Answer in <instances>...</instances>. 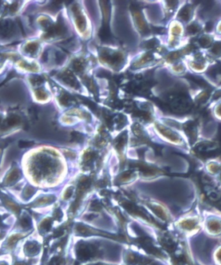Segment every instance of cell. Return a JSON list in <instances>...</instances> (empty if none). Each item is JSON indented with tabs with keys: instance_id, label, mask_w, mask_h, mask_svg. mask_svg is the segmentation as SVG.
Returning a JSON list of instances; mask_svg holds the SVG:
<instances>
[{
	"instance_id": "6da1fadb",
	"label": "cell",
	"mask_w": 221,
	"mask_h": 265,
	"mask_svg": "<svg viewBox=\"0 0 221 265\" xmlns=\"http://www.w3.org/2000/svg\"><path fill=\"white\" fill-rule=\"evenodd\" d=\"M19 177V172L17 170H13L12 172L10 173V174L9 175V176L7 178V182L8 183H10V182H12L14 181H15Z\"/></svg>"
},
{
	"instance_id": "7a4b0ae2",
	"label": "cell",
	"mask_w": 221,
	"mask_h": 265,
	"mask_svg": "<svg viewBox=\"0 0 221 265\" xmlns=\"http://www.w3.org/2000/svg\"><path fill=\"white\" fill-rule=\"evenodd\" d=\"M51 226V220L49 218H47V219L44 220V221L42 222V223L41 224V227L42 229H45L46 231H48L50 229Z\"/></svg>"
},
{
	"instance_id": "3957f363",
	"label": "cell",
	"mask_w": 221,
	"mask_h": 265,
	"mask_svg": "<svg viewBox=\"0 0 221 265\" xmlns=\"http://www.w3.org/2000/svg\"><path fill=\"white\" fill-rule=\"evenodd\" d=\"M91 208L92 210L99 211L101 209V206H100V204H99V202H97V200H95L93 202L91 205Z\"/></svg>"
},
{
	"instance_id": "277c9868",
	"label": "cell",
	"mask_w": 221,
	"mask_h": 265,
	"mask_svg": "<svg viewBox=\"0 0 221 265\" xmlns=\"http://www.w3.org/2000/svg\"><path fill=\"white\" fill-rule=\"evenodd\" d=\"M72 136H73V139L76 141H82L83 139V137L79 133L73 132V134H72Z\"/></svg>"
},
{
	"instance_id": "5b68a950",
	"label": "cell",
	"mask_w": 221,
	"mask_h": 265,
	"mask_svg": "<svg viewBox=\"0 0 221 265\" xmlns=\"http://www.w3.org/2000/svg\"><path fill=\"white\" fill-rule=\"evenodd\" d=\"M20 224L23 227H29L30 226V222L27 218H22L21 219V221H20Z\"/></svg>"
},
{
	"instance_id": "8992f818",
	"label": "cell",
	"mask_w": 221,
	"mask_h": 265,
	"mask_svg": "<svg viewBox=\"0 0 221 265\" xmlns=\"http://www.w3.org/2000/svg\"><path fill=\"white\" fill-rule=\"evenodd\" d=\"M32 145V142H30V141H21L19 143V146L21 148H25L28 147H30Z\"/></svg>"
},
{
	"instance_id": "52a82bcc",
	"label": "cell",
	"mask_w": 221,
	"mask_h": 265,
	"mask_svg": "<svg viewBox=\"0 0 221 265\" xmlns=\"http://www.w3.org/2000/svg\"><path fill=\"white\" fill-rule=\"evenodd\" d=\"M73 188L71 187L70 188H68V189H67L66 192V193H65V195H64L65 198L68 199L69 198H70V197L71 196L72 193H73Z\"/></svg>"
},
{
	"instance_id": "ba28073f",
	"label": "cell",
	"mask_w": 221,
	"mask_h": 265,
	"mask_svg": "<svg viewBox=\"0 0 221 265\" xmlns=\"http://www.w3.org/2000/svg\"><path fill=\"white\" fill-rule=\"evenodd\" d=\"M19 238L20 237H18V235H14V236H13V237H10L9 239V244H10V245L13 244L14 243H15V242L18 240Z\"/></svg>"
},
{
	"instance_id": "9c48e42d",
	"label": "cell",
	"mask_w": 221,
	"mask_h": 265,
	"mask_svg": "<svg viewBox=\"0 0 221 265\" xmlns=\"http://www.w3.org/2000/svg\"><path fill=\"white\" fill-rule=\"evenodd\" d=\"M33 192H34V191L32 190V188L29 187H27L25 189V195H26L27 196H30V195H32L33 194Z\"/></svg>"
},
{
	"instance_id": "30bf717a",
	"label": "cell",
	"mask_w": 221,
	"mask_h": 265,
	"mask_svg": "<svg viewBox=\"0 0 221 265\" xmlns=\"http://www.w3.org/2000/svg\"><path fill=\"white\" fill-rule=\"evenodd\" d=\"M62 213H61V211L60 210H58V211H56L55 213V214H54V216H55L56 218H61L62 217Z\"/></svg>"
},
{
	"instance_id": "8fae6325",
	"label": "cell",
	"mask_w": 221,
	"mask_h": 265,
	"mask_svg": "<svg viewBox=\"0 0 221 265\" xmlns=\"http://www.w3.org/2000/svg\"><path fill=\"white\" fill-rule=\"evenodd\" d=\"M62 234H63V231H62V230H60V229H59V230H57V231L55 232L54 236H55V237H60V236H61Z\"/></svg>"
}]
</instances>
